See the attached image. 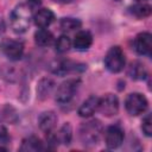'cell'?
Returning <instances> with one entry per match:
<instances>
[{"instance_id": "6da1fadb", "label": "cell", "mask_w": 152, "mask_h": 152, "mask_svg": "<svg viewBox=\"0 0 152 152\" xmlns=\"http://www.w3.org/2000/svg\"><path fill=\"white\" fill-rule=\"evenodd\" d=\"M33 19L32 15V8L27 4H19L17 5L13 11L11 12L10 21L11 26L14 32L17 33H24L27 31V28L31 25V20Z\"/></svg>"}, {"instance_id": "7a4b0ae2", "label": "cell", "mask_w": 152, "mask_h": 152, "mask_svg": "<svg viewBox=\"0 0 152 152\" xmlns=\"http://www.w3.org/2000/svg\"><path fill=\"white\" fill-rule=\"evenodd\" d=\"M103 133V127L101 121L94 119L86 121L81 125L78 135L84 146H94L99 142L101 135Z\"/></svg>"}, {"instance_id": "3957f363", "label": "cell", "mask_w": 152, "mask_h": 152, "mask_svg": "<svg viewBox=\"0 0 152 152\" xmlns=\"http://www.w3.org/2000/svg\"><path fill=\"white\" fill-rule=\"evenodd\" d=\"M126 63L125 53L120 46H112L104 56V66L110 72H120Z\"/></svg>"}, {"instance_id": "277c9868", "label": "cell", "mask_w": 152, "mask_h": 152, "mask_svg": "<svg viewBox=\"0 0 152 152\" xmlns=\"http://www.w3.org/2000/svg\"><path fill=\"white\" fill-rule=\"evenodd\" d=\"M78 86H80L78 78H70L61 83L56 90V101L59 104L69 103L75 96V93L78 89Z\"/></svg>"}, {"instance_id": "5b68a950", "label": "cell", "mask_w": 152, "mask_h": 152, "mask_svg": "<svg viewBox=\"0 0 152 152\" xmlns=\"http://www.w3.org/2000/svg\"><path fill=\"white\" fill-rule=\"evenodd\" d=\"M147 106H148L147 99L140 93L128 94L125 100V108H126L127 113L133 116L142 114L147 109Z\"/></svg>"}, {"instance_id": "8992f818", "label": "cell", "mask_w": 152, "mask_h": 152, "mask_svg": "<svg viewBox=\"0 0 152 152\" xmlns=\"http://www.w3.org/2000/svg\"><path fill=\"white\" fill-rule=\"evenodd\" d=\"M103 137H104V142H106L107 147L110 150H114V148H118L119 146H121V144L124 142L125 133H124V129L121 128V126L112 125L104 131Z\"/></svg>"}, {"instance_id": "52a82bcc", "label": "cell", "mask_w": 152, "mask_h": 152, "mask_svg": "<svg viewBox=\"0 0 152 152\" xmlns=\"http://www.w3.org/2000/svg\"><path fill=\"white\" fill-rule=\"evenodd\" d=\"M4 55L11 61H19L24 53V45L19 40L5 39L0 45Z\"/></svg>"}, {"instance_id": "ba28073f", "label": "cell", "mask_w": 152, "mask_h": 152, "mask_svg": "<svg viewBox=\"0 0 152 152\" xmlns=\"http://www.w3.org/2000/svg\"><path fill=\"white\" fill-rule=\"evenodd\" d=\"M99 110L106 116H113L119 112V99L114 94H106L100 97Z\"/></svg>"}, {"instance_id": "9c48e42d", "label": "cell", "mask_w": 152, "mask_h": 152, "mask_svg": "<svg viewBox=\"0 0 152 152\" xmlns=\"http://www.w3.org/2000/svg\"><path fill=\"white\" fill-rule=\"evenodd\" d=\"M134 50L141 56H151L152 52V36L150 32H141L134 38Z\"/></svg>"}, {"instance_id": "30bf717a", "label": "cell", "mask_w": 152, "mask_h": 152, "mask_svg": "<svg viewBox=\"0 0 152 152\" xmlns=\"http://www.w3.org/2000/svg\"><path fill=\"white\" fill-rule=\"evenodd\" d=\"M55 20V14L49 8H39L33 14V21L39 28H48Z\"/></svg>"}, {"instance_id": "8fae6325", "label": "cell", "mask_w": 152, "mask_h": 152, "mask_svg": "<svg viewBox=\"0 0 152 152\" xmlns=\"http://www.w3.org/2000/svg\"><path fill=\"white\" fill-rule=\"evenodd\" d=\"M57 124V115L52 110L43 112L38 116V126L44 133H50L53 131Z\"/></svg>"}, {"instance_id": "7c38bea8", "label": "cell", "mask_w": 152, "mask_h": 152, "mask_svg": "<svg viewBox=\"0 0 152 152\" xmlns=\"http://www.w3.org/2000/svg\"><path fill=\"white\" fill-rule=\"evenodd\" d=\"M99 101L100 97L91 95L89 96L78 108V115L82 118H90L96 110H99Z\"/></svg>"}, {"instance_id": "4fadbf2b", "label": "cell", "mask_w": 152, "mask_h": 152, "mask_svg": "<svg viewBox=\"0 0 152 152\" xmlns=\"http://www.w3.org/2000/svg\"><path fill=\"white\" fill-rule=\"evenodd\" d=\"M72 44H74L75 49H77L80 51H86L93 44V36L89 31H86V30L78 31L74 37Z\"/></svg>"}, {"instance_id": "5bb4252c", "label": "cell", "mask_w": 152, "mask_h": 152, "mask_svg": "<svg viewBox=\"0 0 152 152\" xmlns=\"http://www.w3.org/2000/svg\"><path fill=\"white\" fill-rule=\"evenodd\" d=\"M34 42L39 46H50L55 42L53 34L48 28H39L34 33Z\"/></svg>"}, {"instance_id": "9a60e30c", "label": "cell", "mask_w": 152, "mask_h": 152, "mask_svg": "<svg viewBox=\"0 0 152 152\" xmlns=\"http://www.w3.org/2000/svg\"><path fill=\"white\" fill-rule=\"evenodd\" d=\"M43 148H44L43 142L34 135L25 138L20 146V151H24V152H36V151H40Z\"/></svg>"}, {"instance_id": "2e32d148", "label": "cell", "mask_w": 152, "mask_h": 152, "mask_svg": "<svg viewBox=\"0 0 152 152\" xmlns=\"http://www.w3.org/2000/svg\"><path fill=\"white\" fill-rule=\"evenodd\" d=\"M53 89H55V82L51 78H43V80H40L39 83H38V87H37L38 97L42 99V100L49 97Z\"/></svg>"}, {"instance_id": "e0dca14e", "label": "cell", "mask_w": 152, "mask_h": 152, "mask_svg": "<svg viewBox=\"0 0 152 152\" xmlns=\"http://www.w3.org/2000/svg\"><path fill=\"white\" fill-rule=\"evenodd\" d=\"M77 69H78L77 63H72L70 61H61V62H57V64L53 66L52 71L59 76H63L71 71H76Z\"/></svg>"}, {"instance_id": "ac0fdd59", "label": "cell", "mask_w": 152, "mask_h": 152, "mask_svg": "<svg viewBox=\"0 0 152 152\" xmlns=\"http://www.w3.org/2000/svg\"><path fill=\"white\" fill-rule=\"evenodd\" d=\"M128 75L134 80H144L147 76V71L142 63L135 61V62L131 63V65L128 68Z\"/></svg>"}, {"instance_id": "d6986e66", "label": "cell", "mask_w": 152, "mask_h": 152, "mask_svg": "<svg viewBox=\"0 0 152 152\" xmlns=\"http://www.w3.org/2000/svg\"><path fill=\"white\" fill-rule=\"evenodd\" d=\"M151 11H152L151 6L148 4H145V2H138V4L129 7V12L139 19L148 17L151 14Z\"/></svg>"}, {"instance_id": "ffe728a7", "label": "cell", "mask_w": 152, "mask_h": 152, "mask_svg": "<svg viewBox=\"0 0 152 152\" xmlns=\"http://www.w3.org/2000/svg\"><path fill=\"white\" fill-rule=\"evenodd\" d=\"M56 138H57L58 142H62L64 145H69L70 144L71 138H72V129H71V126H70L69 122H65L59 128V131L56 133Z\"/></svg>"}, {"instance_id": "44dd1931", "label": "cell", "mask_w": 152, "mask_h": 152, "mask_svg": "<svg viewBox=\"0 0 152 152\" xmlns=\"http://www.w3.org/2000/svg\"><path fill=\"white\" fill-rule=\"evenodd\" d=\"M59 27L63 32H71V31L78 30L81 27V20H78L76 18H71V17L63 18L59 21Z\"/></svg>"}, {"instance_id": "7402d4cb", "label": "cell", "mask_w": 152, "mask_h": 152, "mask_svg": "<svg viewBox=\"0 0 152 152\" xmlns=\"http://www.w3.org/2000/svg\"><path fill=\"white\" fill-rule=\"evenodd\" d=\"M72 45V42L70 39V37L68 34H62L57 38V40L55 42V48H56V51L59 52V53H64L66 51L70 50Z\"/></svg>"}, {"instance_id": "603a6c76", "label": "cell", "mask_w": 152, "mask_h": 152, "mask_svg": "<svg viewBox=\"0 0 152 152\" xmlns=\"http://www.w3.org/2000/svg\"><path fill=\"white\" fill-rule=\"evenodd\" d=\"M141 129H142V132L146 137L152 135V118H151V114H146V116L142 119Z\"/></svg>"}, {"instance_id": "cb8c5ba5", "label": "cell", "mask_w": 152, "mask_h": 152, "mask_svg": "<svg viewBox=\"0 0 152 152\" xmlns=\"http://www.w3.org/2000/svg\"><path fill=\"white\" fill-rule=\"evenodd\" d=\"M8 140H10V135H8V132H7L6 127L0 125V145L7 144Z\"/></svg>"}, {"instance_id": "d4e9b609", "label": "cell", "mask_w": 152, "mask_h": 152, "mask_svg": "<svg viewBox=\"0 0 152 152\" xmlns=\"http://www.w3.org/2000/svg\"><path fill=\"white\" fill-rule=\"evenodd\" d=\"M42 4V0H27V5L32 8V10H36L37 7H39Z\"/></svg>"}, {"instance_id": "484cf974", "label": "cell", "mask_w": 152, "mask_h": 152, "mask_svg": "<svg viewBox=\"0 0 152 152\" xmlns=\"http://www.w3.org/2000/svg\"><path fill=\"white\" fill-rule=\"evenodd\" d=\"M53 1L59 2V4H70V2H72V1H75V0H53Z\"/></svg>"}, {"instance_id": "4316f807", "label": "cell", "mask_w": 152, "mask_h": 152, "mask_svg": "<svg viewBox=\"0 0 152 152\" xmlns=\"http://www.w3.org/2000/svg\"><path fill=\"white\" fill-rule=\"evenodd\" d=\"M137 1H145V0H137Z\"/></svg>"}]
</instances>
